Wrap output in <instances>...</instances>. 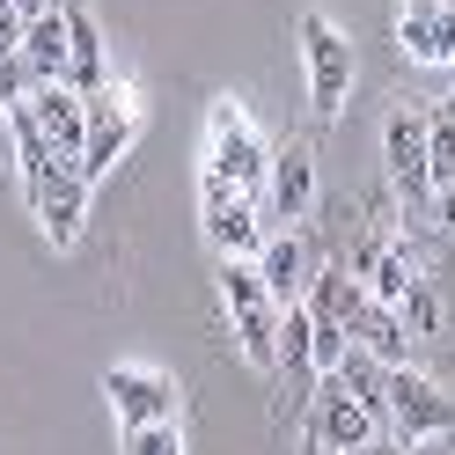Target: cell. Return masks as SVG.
I'll use <instances>...</instances> for the list:
<instances>
[{
	"label": "cell",
	"instance_id": "cell-1",
	"mask_svg": "<svg viewBox=\"0 0 455 455\" xmlns=\"http://www.w3.org/2000/svg\"><path fill=\"white\" fill-rule=\"evenodd\" d=\"M206 177H220L228 191H243V198H258L265 206V177H272V140L258 132V118L243 110V96H213L206 110Z\"/></svg>",
	"mask_w": 455,
	"mask_h": 455
},
{
	"label": "cell",
	"instance_id": "cell-2",
	"mask_svg": "<svg viewBox=\"0 0 455 455\" xmlns=\"http://www.w3.org/2000/svg\"><path fill=\"white\" fill-rule=\"evenodd\" d=\"M294 30H301V67H308V110H316V125H338L353 96V37L323 8H301Z\"/></svg>",
	"mask_w": 455,
	"mask_h": 455
},
{
	"label": "cell",
	"instance_id": "cell-3",
	"mask_svg": "<svg viewBox=\"0 0 455 455\" xmlns=\"http://www.w3.org/2000/svg\"><path fill=\"white\" fill-rule=\"evenodd\" d=\"M220 301H228L235 353L258 367V375H279V301L265 294L258 265H220Z\"/></svg>",
	"mask_w": 455,
	"mask_h": 455
},
{
	"label": "cell",
	"instance_id": "cell-4",
	"mask_svg": "<svg viewBox=\"0 0 455 455\" xmlns=\"http://www.w3.org/2000/svg\"><path fill=\"white\" fill-rule=\"evenodd\" d=\"M198 228H206V243H213L220 265H258V250H265V235H272L258 198L228 191L220 177H206V169H198Z\"/></svg>",
	"mask_w": 455,
	"mask_h": 455
},
{
	"label": "cell",
	"instance_id": "cell-5",
	"mask_svg": "<svg viewBox=\"0 0 455 455\" xmlns=\"http://www.w3.org/2000/svg\"><path fill=\"white\" fill-rule=\"evenodd\" d=\"M382 426H389V441H434V434H455V396L434 382V375H419V367H389V382H382Z\"/></svg>",
	"mask_w": 455,
	"mask_h": 455
},
{
	"label": "cell",
	"instance_id": "cell-6",
	"mask_svg": "<svg viewBox=\"0 0 455 455\" xmlns=\"http://www.w3.org/2000/svg\"><path fill=\"white\" fill-rule=\"evenodd\" d=\"M382 169L404 213H434V162H426V110L396 103L382 118Z\"/></svg>",
	"mask_w": 455,
	"mask_h": 455
},
{
	"label": "cell",
	"instance_id": "cell-7",
	"mask_svg": "<svg viewBox=\"0 0 455 455\" xmlns=\"http://www.w3.org/2000/svg\"><path fill=\"white\" fill-rule=\"evenodd\" d=\"M382 441V419L360 411L338 375H316V396H308V448L316 455H353V448H375Z\"/></svg>",
	"mask_w": 455,
	"mask_h": 455
},
{
	"label": "cell",
	"instance_id": "cell-8",
	"mask_svg": "<svg viewBox=\"0 0 455 455\" xmlns=\"http://www.w3.org/2000/svg\"><path fill=\"white\" fill-rule=\"evenodd\" d=\"M132 140H140V103H132V89L89 96V148H81V177L103 184L110 169L132 155Z\"/></svg>",
	"mask_w": 455,
	"mask_h": 455
},
{
	"label": "cell",
	"instance_id": "cell-9",
	"mask_svg": "<svg viewBox=\"0 0 455 455\" xmlns=\"http://www.w3.org/2000/svg\"><path fill=\"white\" fill-rule=\"evenodd\" d=\"M265 213H272L279 228H301L308 213H316V148H308V140H287V148H272Z\"/></svg>",
	"mask_w": 455,
	"mask_h": 455
},
{
	"label": "cell",
	"instance_id": "cell-10",
	"mask_svg": "<svg viewBox=\"0 0 455 455\" xmlns=\"http://www.w3.org/2000/svg\"><path fill=\"white\" fill-rule=\"evenodd\" d=\"M103 396H110V411H118V426H162V419H177V382L162 375V367H110L103 375Z\"/></svg>",
	"mask_w": 455,
	"mask_h": 455
},
{
	"label": "cell",
	"instance_id": "cell-11",
	"mask_svg": "<svg viewBox=\"0 0 455 455\" xmlns=\"http://www.w3.org/2000/svg\"><path fill=\"white\" fill-rule=\"evenodd\" d=\"M396 52L411 67H455V0H396Z\"/></svg>",
	"mask_w": 455,
	"mask_h": 455
},
{
	"label": "cell",
	"instance_id": "cell-12",
	"mask_svg": "<svg viewBox=\"0 0 455 455\" xmlns=\"http://www.w3.org/2000/svg\"><path fill=\"white\" fill-rule=\"evenodd\" d=\"M258 279H265V294H272L279 308L308 301V287H316V250H308L301 228H272V235H265V250H258Z\"/></svg>",
	"mask_w": 455,
	"mask_h": 455
},
{
	"label": "cell",
	"instance_id": "cell-13",
	"mask_svg": "<svg viewBox=\"0 0 455 455\" xmlns=\"http://www.w3.org/2000/svg\"><path fill=\"white\" fill-rule=\"evenodd\" d=\"M30 118H37V132L52 140V155L81 169V148H89V96H74L67 81H52V89H30Z\"/></svg>",
	"mask_w": 455,
	"mask_h": 455
},
{
	"label": "cell",
	"instance_id": "cell-14",
	"mask_svg": "<svg viewBox=\"0 0 455 455\" xmlns=\"http://www.w3.org/2000/svg\"><path fill=\"white\" fill-rule=\"evenodd\" d=\"M67 89H74V96H103V89H110L103 30H96V15L81 8V0H67Z\"/></svg>",
	"mask_w": 455,
	"mask_h": 455
},
{
	"label": "cell",
	"instance_id": "cell-15",
	"mask_svg": "<svg viewBox=\"0 0 455 455\" xmlns=\"http://www.w3.org/2000/svg\"><path fill=\"white\" fill-rule=\"evenodd\" d=\"M22 67H30V81L37 89H52V81H67V0L52 15H37V22H22Z\"/></svg>",
	"mask_w": 455,
	"mask_h": 455
},
{
	"label": "cell",
	"instance_id": "cell-16",
	"mask_svg": "<svg viewBox=\"0 0 455 455\" xmlns=\"http://www.w3.org/2000/svg\"><path fill=\"white\" fill-rule=\"evenodd\" d=\"M279 367H308L316 375V316H308V301H294V308H279Z\"/></svg>",
	"mask_w": 455,
	"mask_h": 455
},
{
	"label": "cell",
	"instance_id": "cell-17",
	"mask_svg": "<svg viewBox=\"0 0 455 455\" xmlns=\"http://www.w3.org/2000/svg\"><path fill=\"white\" fill-rule=\"evenodd\" d=\"M125 455H184V434H177V419H162V426H125Z\"/></svg>",
	"mask_w": 455,
	"mask_h": 455
},
{
	"label": "cell",
	"instance_id": "cell-18",
	"mask_svg": "<svg viewBox=\"0 0 455 455\" xmlns=\"http://www.w3.org/2000/svg\"><path fill=\"white\" fill-rule=\"evenodd\" d=\"M30 67H22V52H0V118H8V110H22L30 103Z\"/></svg>",
	"mask_w": 455,
	"mask_h": 455
},
{
	"label": "cell",
	"instance_id": "cell-19",
	"mask_svg": "<svg viewBox=\"0 0 455 455\" xmlns=\"http://www.w3.org/2000/svg\"><path fill=\"white\" fill-rule=\"evenodd\" d=\"M15 44H22V8L0 0V52H15Z\"/></svg>",
	"mask_w": 455,
	"mask_h": 455
},
{
	"label": "cell",
	"instance_id": "cell-20",
	"mask_svg": "<svg viewBox=\"0 0 455 455\" xmlns=\"http://www.w3.org/2000/svg\"><path fill=\"white\" fill-rule=\"evenodd\" d=\"M353 455H411V448H404V441H389V434H382L375 448H353Z\"/></svg>",
	"mask_w": 455,
	"mask_h": 455
},
{
	"label": "cell",
	"instance_id": "cell-21",
	"mask_svg": "<svg viewBox=\"0 0 455 455\" xmlns=\"http://www.w3.org/2000/svg\"><path fill=\"white\" fill-rule=\"evenodd\" d=\"M15 8H22V22H37V15H52V8H60V0H15Z\"/></svg>",
	"mask_w": 455,
	"mask_h": 455
},
{
	"label": "cell",
	"instance_id": "cell-22",
	"mask_svg": "<svg viewBox=\"0 0 455 455\" xmlns=\"http://www.w3.org/2000/svg\"><path fill=\"white\" fill-rule=\"evenodd\" d=\"M448 103H455V89H448Z\"/></svg>",
	"mask_w": 455,
	"mask_h": 455
}]
</instances>
